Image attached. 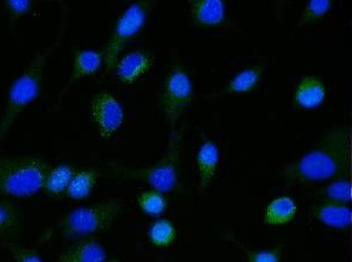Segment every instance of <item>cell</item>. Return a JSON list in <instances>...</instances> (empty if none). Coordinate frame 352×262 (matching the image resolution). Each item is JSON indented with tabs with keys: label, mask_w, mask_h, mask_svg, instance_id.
<instances>
[{
	"label": "cell",
	"mask_w": 352,
	"mask_h": 262,
	"mask_svg": "<svg viewBox=\"0 0 352 262\" xmlns=\"http://www.w3.org/2000/svg\"><path fill=\"white\" fill-rule=\"evenodd\" d=\"M309 217L318 220L327 226L333 228H348L351 226L352 212L350 207L345 204L332 203V202H322L315 204L309 211Z\"/></svg>",
	"instance_id": "8fae6325"
},
{
	"label": "cell",
	"mask_w": 352,
	"mask_h": 262,
	"mask_svg": "<svg viewBox=\"0 0 352 262\" xmlns=\"http://www.w3.org/2000/svg\"><path fill=\"white\" fill-rule=\"evenodd\" d=\"M76 170L68 164H61L58 167H51L45 180L43 190L50 195H60L67 190L68 185L72 180Z\"/></svg>",
	"instance_id": "ffe728a7"
},
{
	"label": "cell",
	"mask_w": 352,
	"mask_h": 262,
	"mask_svg": "<svg viewBox=\"0 0 352 262\" xmlns=\"http://www.w3.org/2000/svg\"><path fill=\"white\" fill-rule=\"evenodd\" d=\"M154 59L142 51H133L118 60L114 71L121 84H131L152 69Z\"/></svg>",
	"instance_id": "30bf717a"
},
{
	"label": "cell",
	"mask_w": 352,
	"mask_h": 262,
	"mask_svg": "<svg viewBox=\"0 0 352 262\" xmlns=\"http://www.w3.org/2000/svg\"><path fill=\"white\" fill-rule=\"evenodd\" d=\"M182 136V129L172 131L168 145L157 163L139 169H129L116 165L112 167L113 172L121 178L144 182L159 192H169L174 190L179 182V163Z\"/></svg>",
	"instance_id": "277c9868"
},
{
	"label": "cell",
	"mask_w": 352,
	"mask_h": 262,
	"mask_svg": "<svg viewBox=\"0 0 352 262\" xmlns=\"http://www.w3.org/2000/svg\"><path fill=\"white\" fill-rule=\"evenodd\" d=\"M124 200L111 198L102 203L78 207L59 222L65 238L74 239L94 235L112 226L124 209Z\"/></svg>",
	"instance_id": "5b68a950"
},
{
	"label": "cell",
	"mask_w": 352,
	"mask_h": 262,
	"mask_svg": "<svg viewBox=\"0 0 352 262\" xmlns=\"http://www.w3.org/2000/svg\"><path fill=\"white\" fill-rule=\"evenodd\" d=\"M4 5L12 21H16V19L28 14L32 8V1L28 0H6Z\"/></svg>",
	"instance_id": "4316f807"
},
{
	"label": "cell",
	"mask_w": 352,
	"mask_h": 262,
	"mask_svg": "<svg viewBox=\"0 0 352 262\" xmlns=\"http://www.w3.org/2000/svg\"><path fill=\"white\" fill-rule=\"evenodd\" d=\"M189 13L197 24L217 26L223 23L226 6L222 0H189Z\"/></svg>",
	"instance_id": "9a60e30c"
},
{
	"label": "cell",
	"mask_w": 352,
	"mask_h": 262,
	"mask_svg": "<svg viewBox=\"0 0 352 262\" xmlns=\"http://www.w3.org/2000/svg\"><path fill=\"white\" fill-rule=\"evenodd\" d=\"M156 1H138L126 8L119 19L116 21V27L113 29V34L106 46L104 53V76L112 72L118 60L120 59V54L124 46L129 44V40L140 32L144 27L146 20L153 10L155 8Z\"/></svg>",
	"instance_id": "8992f818"
},
{
	"label": "cell",
	"mask_w": 352,
	"mask_h": 262,
	"mask_svg": "<svg viewBox=\"0 0 352 262\" xmlns=\"http://www.w3.org/2000/svg\"><path fill=\"white\" fill-rule=\"evenodd\" d=\"M176 228L169 220H157L149 228V238L155 246L167 247L176 238Z\"/></svg>",
	"instance_id": "7402d4cb"
},
{
	"label": "cell",
	"mask_w": 352,
	"mask_h": 262,
	"mask_svg": "<svg viewBox=\"0 0 352 262\" xmlns=\"http://www.w3.org/2000/svg\"><path fill=\"white\" fill-rule=\"evenodd\" d=\"M323 202L348 204L351 202V179L350 175L333 179L331 183L318 192Z\"/></svg>",
	"instance_id": "44dd1931"
},
{
	"label": "cell",
	"mask_w": 352,
	"mask_h": 262,
	"mask_svg": "<svg viewBox=\"0 0 352 262\" xmlns=\"http://www.w3.org/2000/svg\"><path fill=\"white\" fill-rule=\"evenodd\" d=\"M107 262H119V261H107Z\"/></svg>",
	"instance_id": "83f0119b"
},
{
	"label": "cell",
	"mask_w": 352,
	"mask_h": 262,
	"mask_svg": "<svg viewBox=\"0 0 352 262\" xmlns=\"http://www.w3.org/2000/svg\"><path fill=\"white\" fill-rule=\"evenodd\" d=\"M331 8V3L329 0H311L305 6L300 19L297 21L296 28L305 27L307 25L315 23L325 16Z\"/></svg>",
	"instance_id": "cb8c5ba5"
},
{
	"label": "cell",
	"mask_w": 352,
	"mask_h": 262,
	"mask_svg": "<svg viewBox=\"0 0 352 262\" xmlns=\"http://www.w3.org/2000/svg\"><path fill=\"white\" fill-rule=\"evenodd\" d=\"M65 27L66 26L63 24L60 34L58 36L56 41L47 49L36 52L32 56V60L28 68L13 81L12 86L8 91L4 116L0 121V142L6 137L16 117L21 115V112H24L25 108L32 104L41 94L45 67L54 52V49L60 43L61 36H63L61 32L64 31Z\"/></svg>",
	"instance_id": "7a4b0ae2"
},
{
	"label": "cell",
	"mask_w": 352,
	"mask_h": 262,
	"mask_svg": "<svg viewBox=\"0 0 352 262\" xmlns=\"http://www.w3.org/2000/svg\"><path fill=\"white\" fill-rule=\"evenodd\" d=\"M50 164L34 156L0 158V197L28 198L44 189Z\"/></svg>",
	"instance_id": "3957f363"
},
{
	"label": "cell",
	"mask_w": 352,
	"mask_h": 262,
	"mask_svg": "<svg viewBox=\"0 0 352 262\" xmlns=\"http://www.w3.org/2000/svg\"><path fill=\"white\" fill-rule=\"evenodd\" d=\"M327 87L324 82L315 75H305L300 79L295 91V102L305 109L316 108L324 102Z\"/></svg>",
	"instance_id": "4fadbf2b"
},
{
	"label": "cell",
	"mask_w": 352,
	"mask_h": 262,
	"mask_svg": "<svg viewBox=\"0 0 352 262\" xmlns=\"http://www.w3.org/2000/svg\"><path fill=\"white\" fill-rule=\"evenodd\" d=\"M56 262H106V250L98 239H85L63 250Z\"/></svg>",
	"instance_id": "7c38bea8"
},
{
	"label": "cell",
	"mask_w": 352,
	"mask_h": 262,
	"mask_svg": "<svg viewBox=\"0 0 352 262\" xmlns=\"http://www.w3.org/2000/svg\"><path fill=\"white\" fill-rule=\"evenodd\" d=\"M351 130L348 124L332 128L323 141L310 152L282 169L285 183L310 187L350 175Z\"/></svg>",
	"instance_id": "6da1fadb"
},
{
	"label": "cell",
	"mask_w": 352,
	"mask_h": 262,
	"mask_svg": "<svg viewBox=\"0 0 352 262\" xmlns=\"http://www.w3.org/2000/svg\"><path fill=\"white\" fill-rule=\"evenodd\" d=\"M102 64H104L102 53L98 52L96 49H78L73 56L72 72L67 84H65V87L58 96L56 108L60 106L66 93L69 91V88L72 87L73 84H76V81L84 79L86 76L96 74L100 69Z\"/></svg>",
	"instance_id": "9c48e42d"
},
{
	"label": "cell",
	"mask_w": 352,
	"mask_h": 262,
	"mask_svg": "<svg viewBox=\"0 0 352 262\" xmlns=\"http://www.w3.org/2000/svg\"><path fill=\"white\" fill-rule=\"evenodd\" d=\"M192 82L188 73L180 66H174L164 80L161 95V106L170 122V129L175 130L177 121L192 99Z\"/></svg>",
	"instance_id": "52a82bcc"
},
{
	"label": "cell",
	"mask_w": 352,
	"mask_h": 262,
	"mask_svg": "<svg viewBox=\"0 0 352 262\" xmlns=\"http://www.w3.org/2000/svg\"><path fill=\"white\" fill-rule=\"evenodd\" d=\"M220 160V151L212 141H206L197 152V164L199 171V190L200 192L208 190L215 176Z\"/></svg>",
	"instance_id": "5bb4252c"
},
{
	"label": "cell",
	"mask_w": 352,
	"mask_h": 262,
	"mask_svg": "<svg viewBox=\"0 0 352 262\" xmlns=\"http://www.w3.org/2000/svg\"><path fill=\"white\" fill-rule=\"evenodd\" d=\"M229 239L232 243H237V246H240L244 252V254L247 255L249 262H280V250H252L248 247L244 246V243L239 241L234 237L228 235Z\"/></svg>",
	"instance_id": "484cf974"
},
{
	"label": "cell",
	"mask_w": 352,
	"mask_h": 262,
	"mask_svg": "<svg viewBox=\"0 0 352 262\" xmlns=\"http://www.w3.org/2000/svg\"><path fill=\"white\" fill-rule=\"evenodd\" d=\"M21 211L10 200L0 202V237L5 241L16 240L21 230Z\"/></svg>",
	"instance_id": "e0dca14e"
},
{
	"label": "cell",
	"mask_w": 352,
	"mask_h": 262,
	"mask_svg": "<svg viewBox=\"0 0 352 262\" xmlns=\"http://www.w3.org/2000/svg\"><path fill=\"white\" fill-rule=\"evenodd\" d=\"M99 179V172L94 169L76 171L71 183L66 190L68 198L81 200L92 193Z\"/></svg>",
	"instance_id": "d6986e66"
},
{
	"label": "cell",
	"mask_w": 352,
	"mask_h": 262,
	"mask_svg": "<svg viewBox=\"0 0 352 262\" xmlns=\"http://www.w3.org/2000/svg\"><path fill=\"white\" fill-rule=\"evenodd\" d=\"M89 115L104 139L112 137L124 123V108L109 91L98 93L89 104Z\"/></svg>",
	"instance_id": "ba28073f"
},
{
	"label": "cell",
	"mask_w": 352,
	"mask_h": 262,
	"mask_svg": "<svg viewBox=\"0 0 352 262\" xmlns=\"http://www.w3.org/2000/svg\"><path fill=\"white\" fill-rule=\"evenodd\" d=\"M262 73H263L262 64H255L252 67L245 68L240 73H237L236 75L232 78V81L223 89H221L220 92L215 93V94H210L207 96V99H219L223 96L250 92L260 81Z\"/></svg>",
	"instance_id": "2e32d148"
},
{
	"label": "cell",
	"mask_w": 352,
	"mask_h": 262,
	"mask_svg": "<svg viewBox=\"0 0 352 262\" xmlns=\"http://www.w3.org/2000/svg\"><path fill=\"white\" fill-rule=\"evenodd\" d=\"M138 204L141 210L152 215H159L164 213L167 202L161 192L156 190L144 191L138 195Z\"/></svg>",
	"instance_id": "603a6c76"
},
{
	"label": "cell",
	"mask_w": 352,
	"mask_h": 262,
	"mask_svg": "<svg viewBox=\"0 0 352 262\" xmlns=\"http://www.w3.org/2000/svg\"><path fill=\"white\" fill-rule=\"evenodd\" d=\"M297 215V205L292 197L283 195L269 203L264 213V223L268 225H283L292 222Z\"/></svg>",
	"instance_id": "ac0fdd59"
},
{
	"label": "cell",
	"mask_w": 352,
	"mask_h": 262,
	"mask_svg": "<svg viewBox=\"0 0 352 262\" xmlns=\"http://www.w3.org/2000/svg\"><path fill=\"white\" fill-rule=\"evenodd\" d=\"M0 247L8 252L16 262H44L36 250L21 246L14 241L0 240Z\"/></svg>",
	"instance_id": "d4e9b609"
}]
</instances>
